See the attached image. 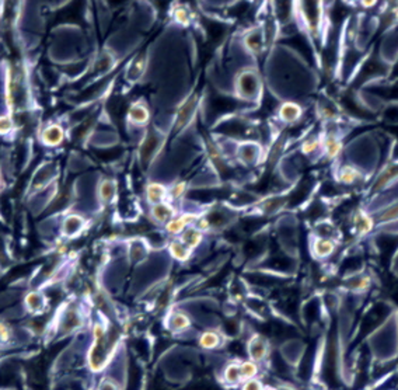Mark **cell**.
<instances>
[{"instance_id": "1", "label": "cell", "mask_w": 398, "mask_h": 390, "mask_svg": "<svg viewBox=\"0 0 398 390\" xmlns=\"http://www.w3.org/2000/svg\"><path fill=\"white\" fill-rule=\"evenodd\" d=\"M398 181V162L387 164L384 169L380 171L379 177L373 184L372 191H383L387 189L394 182Z\"/></svg>"}, {"instance_id": "2", "label": "cell", "mask_w": 398, "mask_h": 390, "mask_svg": "<svg viewBox=\"0 0 398 390\" xmlns=\"http://www.w3.org/2000/svg\"><path fill=\"white\" fill-rule=\"evenodd\" d=\"M238 87H240V91L244 97H254L258 89H260V82L253 72H246L240 78Z\"/></svg>"}, {"instance_id": "3", "label": "cell", "mask_w": 398, "mask_h": 390, "mask_svg": "<svg viewBox=\"0 0 398 390\" xmlns=\"http://www.w3.org/2000/svg\"><path fill=\"white\" fill-rule=\"evenodd\" d=\"M353 225H355V229L358 230V233L366 234L369 233L373 229V226H374V219H373V216L369 212L359 211L353 218Z\"/></svg>"}, {"instance_id": "4", "label": "cell", "mask_w": 398, "mask_h": 390, "mask_svg": "<svg viewBox=\"0 0 398 390\" xmlns=\"http://www.w3.org/2000/svg\"><path fill=\"white\" fill-rule=\"evenodd\" d=\"M196 105V97H191L190 100H187L184 105L180 108L178 114H177V121H176V131L181 129L184 125L190 121L191 115L194 114Z\"/></svg>"}, {"instance_id": "5", "label": "cell", "mask_w": 398, "mask_h": 390, "mask_svg": "<svg viewBox=\"0 0 398 390\" xmlns=\"http://www.w3.org/2000/svg\"><path fill=\"white\" fill-rule=\"evenodd\" d=\"M279 117L285 122H296L301 117V107L292 101L283 103L279 108Z\"/></svg>"}, {"instance_id": "6", "label": "cell", "mask_w": 398, "mask_h": 390, "mask_svg": "<svg viewBox=\"0 0 398 390\" xmlns=\"http://www.w3.org/2000/svg\"><path fill=\"white\" fill-rule=\"evenodd\" d=\"M323 148L326 150L327 156L337 157L341 153V150H342V143H341V141L338 139V137H335V135L331 134V135H328V137L324 139Z\"/></svg>"}, {"instance_id": "7", "label": "cell", "mask_w": 398, "mask_h": 390, "mask_svg": "<svg viewBox=\"0 0 398 390\" xmlns=\"http://www.w3.org/2000/svg\"><path fill=\"white\" fill-rule=\"evenodd\" d=\"M340 181L344 184H355L362 180V173L356 167L352 166H344L340 170Z\"/></svg>"}, {"instance_id": "8", "label": "cell", "mask_w": 398, "mask_h": 390, "mask_svg": "<svg viewBox=\"0 0 398 390\" xmlns=\"http://www.w3.org/2000/svg\"><path fill=\"white\" fill-rule=\"evenodd\" d=\"M42 138H44V142L46 145H52V146L59 145L63 141V131H62V128H59L58 125H52V126H49L44 131Z\"/></svg>"}, {"instance_id": "9", "label": "cell", "mask_w": 398, "mask_h": 390, "mask_svg": "<svg viewBox=\"0 0 398 390\" xmlns=\"http://www.w3.org/2000/svg\"><path fill=\"white\" fill-rule=\"evenodd\" d=\"M398 219V200L387 204L384 209L379 214V222H385V223H392Z\"/></svg>"}, {"instance_id": "10", "label": "cell", "mask_w": 398, "mask_h": 390, "mask_svg": "<svg viewBox=\"0 0 398 390\" xmlns=\"http://www.w3.org/2000/svg\"><path fill=\"white\" fill-rule=\"evenodd\" d=\"M158 146H160V142H158V138L157 137H149L146 141H144L143 146H142V152H140V155H142V159L143 160H147V159H150L154 153H156V150L158 149Z\"/></svg>"}, {"instance_id": "11", "label": "cell", "mask_w": 398, "mask_h": 390, "mask_svg": "<svg viewBox=\"0 0 398 390\" xmlns=\"http://www.w3.org/2000/svg\"><path fill=\"white\" fill-rule=\"evenodd\" d=\"M314 251L319 257H327L334 251V243L328 239H320V240L315 241Z\"/></svg>"}, {"instance_id": "12", "label": "cell", "mask_w": 398, "mask_h": 390, "mask_svg": "<svg viewBox=\"0 0 398 390\" xmlns=\"http://www.w3.org/2000/svg\"><path fill=\"white\" fill-rule=\"evenodd\" d=\"M129 118H131V121L136 122V124H143L149 118V112L143 105H135L129 111Z\"/></svg>"}, {"instance_id": "13", "label": "cell", "mask_w": 398, "mask_h": 390, "mask_svg": "<svg viewBox=\"0 0 398 390\" xmlns=\"http://www.w3.org/2000/svg\"><path fill=\"white\" fill-rule=\"evenodd\" d=\"M164 195H166V189L160 184H150L147 187V198L150 202L158 204L164 198Z\"/></svg>"}, {"instance_id": "14", "label": "cell", "mask_w": 398, "mask_h": 390, "mask_svg": "<svg viewBox=\"0 0 398 390\" xmlns=\"http://www.w3.org/2000/svg\"><path fill=\"white\" fill-rule=\"evenodd\" d=\"M153 215H154V218H156L157 221L166 222L170 219L173 212H171V209L169 208L167 205H164V204H157L156 207L153 208Z\"/></svg>"}, {"instance_id": "15", "label": "cell", "mask_w": 398, "mask_h": 390, "mask_svg": "<svg viewBox=\"0 0 398 390\" xmlns=\"http://www.w3.org/2000/svg\"><path fill=\"white\" fill-rule=\"evenodd\" d=\"M265 354H267V344L264 343V340L262 338L254 340L251 345V355L254 357V359H262Z\"/></svg>"}, {"instance_id": "16", "label": "cell", "mask_w": 398, "mask_h": 390, "mask_svg": "<svg viewBox=\"0 0 398 390\" xmlns=\"http://www.w3.org/2000/svg\"><path fill=\"white\" fill-rule=\"evenodd\" d=\"M82 219L80 218H77V216H70V218H67V221H66L65 223V230L66 233L69 234H73L77 232L78 229L82 228Z\"/></svg>"}, {"instance_id": "17", "label": "cell", "mask_w": 398, "mask_h": 390, "mask_svg": "<svg viewBox=\"0 0 398 390\" xmlns=\"http://www.w3.org/2000/svg\"><path fill=\"white\" fill-rule=\"evenodd\" d=\"M100 192H101V198H103L105 202L110 201V200L112 198V195H114V192H115V187H114L112 181L107 180V181L103 182V184H101V189H100Z\"/></svg>"}, {"instance_id": "18", "label": "cell", "mask_w": 398, "mask_h": 390, "mask_svg": "<svg viewBox=\"0 0 398 390\" xmlns=\"http://www.w3.org/2000/svg\"><path fill=\"white\" fill-rule=\"evenodd\" d=\"M242 377H243L242 369H240L238 366H235V365L228 366L227 371H226V379H227L228 382L237 383V382H240V379H242Z\"/></svg>"}, {"instance_id": "19", "label": "cell", "mask_w": 398, "mask_h": 390, "mask_svg": "<svg viewBox=\"0 0 398 390\" xmlns=\"http://www.w3.org/2000/svg\"><path fill=\"white\" fill-rule=\"evenodd\" d=\"M171 253L174 254L177 258H180V260H185V258L190 255V250L185 247L184 244H180V243H173V244H171Z\"/></svg>"}, {"instance_id": "20", "label": "cell", "mask_w": 398, "mask_h": 390, "mask_svg": "<svg viewBox=\"0 0 398 390\" xmlns=\"http://www.w3.org/2000/svg\"><path fill=\"white\" fill-rule=\"evenodd\" d=\"M199 240H201V233L198 230H188L184 236L185 246H190V247H195Z\"/></svg>"}, {"instance_id": "21", "label": "cell", "mask_w": 398, "mask_h": 390, "mask_svg": "<svg viewBox=\"0 0 398 390\" xmlns=\"http://www.w3.org/2000/svg\"><path fill=\"white\" fill-rule=\"evenodd\" d=\"M247 45L253 52L258 53L261 51V46H262L261 37H260L258 34H251V35L247 38Z\"/></svg>"}, {"instance_id": "22", "label": "cell", "mask_w": 398, "mask_h": 390, "mask_svg": "<svg viewBox=\"0 0 398 390\" xmlns=\"http://www.w3.org/2000/svg\"><path fill=\"white\" fill-rule=\"evenodd\" d=\"M319 141L317 139H314V138H308L306 142L303 143V146H301V150H303V153L304 155H310V153H313L314 150L319 148Z\"/></svg>"}, {"instance_id": "23", "label": "cell", "mask_w": 398, "mask_h": 390, "mask_svg": "<svg viewBox=\"0 0 398 390\" xmlns=\"http://www.w3.org/2000/svg\"><path fill=\"white\" fill-rule=\"evenodd\" d=\"M201 344H202L203 347H208V348L215 347V345L217 344V337H216V334H213V333L205 334L202 337V340H201Z\"/></svg>"}, {"instance_id": "24", "label": "cell", "mask_w": 398, "mask_h": 390, "mask_svg": "<svg viewBox=\"0 0 398 390\" xmlns=\"http://www.w3.org/2000/svg\"><path fill=\"white\" fill-rule=\"evenodd\" d=\"M240 369H242L243 376H246V377H251L253 375H255V373H257V366H255L254 364H251V362H246V364H243V366L240 368Z\"/></svg>"}, {"instance_id": "25", "label": "cell", "mask_w": 398, "mask_h": 390, "mask_svg": "<svg viewBox=\"0 0 398 390\" xmlns=\"http://www.w3.org/2000/svg\"><path fill=\"white\" fill-rule=\"evenodd\" d=\"M184 226H185V219H177V221L170 222L169 226H167V229H169L170 232H173V233H178V232L183 230Z\"/></svg>"}, {"instance_id": "26", "label": "cell", "mask_w": 398, "mask_h": 390, "mask_svg": "<svg viewBox=\"0 0 398 390\" xmlns=\"http://www.w3.org/2000/svg\"><path fill=\"white\" fill-rule=\"evenodd\" d=\"M173 324L176 329H183V327H187L188 326V320L184 314H176L174 319H173Z\"/></svg>"}, {"instance_id": "27", "label": "cell", "mask_w": 398, "mask_h": 390, "mask_svg": "<svg viewBox=\"0 0 398 390\" xmlns=\"http://www.w3.org/2000/svg\"><path fill=\"white\" fill-rule=\"evenodd\" d=\"M12 121L7 117H0V134H6L9 131L12 129Z\"/></svg>"}, {"instance_id": "28", "label": "cell", "mask_w": 398, "mask_h": 390, "mask_svg": "<svg viewBox=\"0 0 398 390\" xmlns=\"http://www.w3.org/2000/svg\"><path fill=\"white\" fill-rule=\"evenodd\" d=\"M244 390H262V386L258 380H248L244 386Z\"/></svg>"}, {"instance_id": "29", "label": "cell", "mask_w": 398, "mask_h": 390, "mask_svg": "<svg viewBox=\"0 0 398 390\" xmlns=\"http://www.w3.org/2000/svg\"><path fill=\"white\" fill-rule=\"evenodd\" d=\"M176 19L178 20V21H181V23H187V13H185V10L184 9H178L176 12Z\"/></svg>"}, {"instance_id": "30", "label": "cell", "mask_w": 398, "mask_h": 390, "mask_svg": "<svg viewBox=\"0 0 398 390\" xmlns=\"http://www.w3.org/2000/svg\"><path fill=\"white\" fill-rule=\"evenodd\" d=\"M0 337L3 340H7L10 337V332H9V329L5 324H0Z\"/></svg>"}, {"instance_id": "31", "label": "cell", "mask_w": 398, "mask_h": 390, "mask_svg": "<svg viewBox=\"0 0 398 390\" xmlns=\"http://www.w3.org/2000/svg\"><path fill=\"white\" fill-rule=\"evenodd\" d=\"M183 192H184V184H178V185H176L174 189H173V194L176 195V197H180Z\"/></svg>"}, {"instance_id": "32", "label": "cell", "mask_w": 398, "mask_h": 390, "mask_svg": "<svg viewBox=\"0 0 398 390\" xmlns=\"http://www.w3.org/2000/svg\"><path fill=\"white\" fill-rule=\"evenodd\" d=\"M281 390H290V389H281Z\"/></svg>"}]
</instances>
